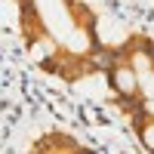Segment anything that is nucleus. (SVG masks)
<instances>
[{
  "label": "nucleus",
  "instance_id": "obj_1",
  "mask_svg": "<svg viewBox=\"0 0 154 154\" xmlns=\"http://www.w3.org/2000/svg\"><path fill=\"white\" fill-rule=\"evenodd\" d=\"M102 74L111 105L123 117L154 108V37L145 31H130L123 40L105 43Z\"/></svg>",
  "mask_w": 154,
  "mask_h": 154
},
{
  "label": "nucleus",
  "instance_id": "obj_2",
  "mask_svg": "<svg viewBox=\"0 0 154 154\" xmlns=\"http://www.w3.org/2000/svg\"><path fill=\"white\" fill-rule=\"evenodd\" d=\"M28 154H99L96 148L83 145L77 136L65 133V130H46L43 136H37Z\"/></svg>",
  "mask_w": 154,
  "mask_h": 154
},
{
  "label": "nucleus",
  "instance_id": "obj_3",
  "mask_svg": "<svg viewBox=\"0 0 154 154\" xmlns=\"http://www.w3.org/2000/svg\"><path fill=\"white\" fill-rule=\"evenodd\" d=\"M130 130L136 136V142L142 145L148 154H154V108H145V111H136L130 114Z\"/></svg>",
  "mask_w": 154,
  "mask_h": 154
}]
</instances>
